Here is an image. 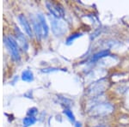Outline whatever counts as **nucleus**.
I'll return each mask as SVG.
<instances>
[{
    "mask_svg": "<svg viewBox=\"0 0 129 127\" xmlns=\"http://www.w3.org/2000/svg\"><path fill=\"white\" fill-rule=\"evenodd\" d=\"M114 110V107L109 103H99L97 105L91 107L89 111V115L93 117H99V116H104L111 113Z\"/></svg>",
    "mask_w": 129,
    "mask_h": 127,
    "instance_id": "obj_1",
    "label": "nucleus"
},
{
    "mask_svg": "<svg viewBox=\"0 0 129 127\" xmlns=\"http://www.w3.org/2000/svg\"><path fill=\"white\" fill-rule=\"evenodd\" d=\"M5 44L9 50L10 53L11 54V57L15 60H18L20 59V54L19 50H18L17 44H16V40L12 37H6L5 38Z\"/></svg>",
    "mask_w": 129,
    "mask_h": 127,
    "instance_id": "obj_2",
    "label": "nucleus"
},
{
    "mask_svg": "<svg viewBox=\"0 0 129 127\" xmlns=\"http://www.w3.org/2000/svg\"><path fill=\"white\" fill-rule=\"evenodd\" d=\"M52 30L56 36H61L67 31V25L64 21L59 19H53L51 22Z\"/></svg>",
    "mask_w": 129,
    "mask_h": 127,
    "instance_id": "obj_3",
    "label": "nucleus"
},
{
    "mask_svg": "<svg viewBox=\"0 0 129 127\" xmlns=\"http://www.w3.org/2000/svg\"><path fill=\"white\" fill-rule=\"evenodd\" d=\"M46 5L47 7V10L50 11V13L52 14L55 18L59 19L64 16V10L61 6H59L58 4L52 3V2H47Z\"/></svg>",
    "mask_w": 129,
    "mask_h": 127,
    "instance_id": "obj_4",
    "label": "nucleus"
},
{
    "mask_svg": "<svg viewBox=\"0 0 129 127\" xmlns=\"http://www.w3.org/2000/svg\"><path fill=\"white\" fill-rule=\"evenodd\" d=\"M18 20H19L21 25H22V28H23L25 33H26V34H28L29 37H32L33 36L32 29H31L30 25H29V23H28V21H27L26 18H25V16L23 15H20L19 16H18Z\"/></svg>",
    "mask_w": 129,
    "mask_h": 127,
    "instance_id": "obj_5",
    "label": "nucleus"
},
{
    "mask_svg": "<svg viewBox=\"0 0 129 127\" xmlns=\"http://www.w3.org/2000/svg\"><path fill=\"white\" fill-rule=\"evenodd\" d=\"M37 19H38V22H40L41 27L42 28L43 34H44L45 37H47V34H48V26H47V22H46L45 16L42 14H38L37 15Z\"/></svg>",
    "mask_w": 129,
    "mask_h": 127,
    "instance_id": "obj_6",
    "label": "nucleus"
},
{
    "mask_svg": "<svg viewBox=\"0 0 129 127\" xmlns=\"http://www.w3.org/2000/svg\"><path fill=\"white\" fill-rule=\"evenodd\" d=\"M16 36H17V39L20 42L21 46H22V49L23 50H27L28 49V42H27V39L24 37V35L22 34V33L18 29V28H16Z\"/></svg>",
    "mask_w": 129,
    "mask_h": 127,
    "instance_id": "obj_7",
    "label": "nucleus"
},
{
    "mask_svg": "<svg viewBox=\"0 0 129 127\" xmlns=\"http://www.w3.org/2000/svg\"><path fill=\"white\" fill-rule=\"evenodd\" d=\"M104 82H103L101 81L99 82H97L96 85H94V86H92V88L89 89V92H90L92 95H100V94H102L103 92V89H105V86L104 84H103Z\"/></svg>",
    "mask_w": 129,
    "mask_h": 127,
    "instance_id": "obj_8",
    "label": "nucleus"
},
{
    "mask_svg": "<svg viewBox=\"0 0 129 127\" xmlns=\"http://www.w3.org/2000/svg\"><path fill=\"white\" fill-rule=\"evenodd\" d=\"M32 22H33V25H34V30H35V33L36 34L37 38L40 39L42 35V28L41 27V24L39 22H37L35 18H32Z\"/></svg>",
    "mask_w": 129,
    "mask_h": 127,
    "instance_id": "obj_9",
    "label": "nucleus"
},
{
    "mask_svg": "<svg viewBox=\"0 0 129 127\" xmlns=\"http://www.w3.org/2000/svg\"><path fill=\"white\" fill-rule=\"evenodd\" d=\"M22 79L25 82H32L34 80V75L29 70H25L22 73Z\"/></svg>",
    "mask_w": 129,
    "mask_h": 127,
    "instance_id": "obj_10",
    "label": "nucleus"
},
{
    "mask_svg": "<svg viewBox=\"0 0 129 127\" xmlns=\"http://www.w3.org/2000/svg\"><path fill=\"white\" fill-rule=\"evenodd\" d=\"M108 55H109V50L101 51L100 53L95 54V55L93 56L92 60H93V61H96V60L102 59V58H104V57H106V56H108Z\"/></svg>",
    "mask_w": 129,
    "mask_h": 127,
    "instance_id": "obj_11",
    "label": "nucleus"
},
{
    "mask_svg": "<svg viewBox=\"0 0 129 127\" xmlns=\"http://www.w3.org/2000/svg\"><path fill=\"white\" fill-rule=\"evenodd\" d=\"M82 35H83L82 33H75V34H71L70 36L67 38V39H66V44H67V45H71L75 40V39L79 38V37H81Z\"/></svg>",
    "mask_w": 129,
    "mask_h": 127,
    "instance_id": "obj_12",
    "label": "nucleus"
},
{
    "mask_svg": "<svg viewBox=\"0 0 129 127\" xmlns=\"http://www.w3.org/2000/svg\"><path fill=\"white\" fill-rule=\"evenodd\" d=\"M36 119L34 118V117H27V118H24L23 120H22V123H23V126L24 127H28L32 124H34Z\"/></svg>",
    "mask_w": 129,
    "mask_h": 127,
    "instance_id": "obj_13",
    "label": "nucleus"
},
{
    "mask_svg": "<svg viewBox=\"0 0 129 127\" xmlns=\"http://www.w3.org/2000/svg\"><path fill=\"white\" fill-rule=\"evenodd\" d=\"M64 113L66 114V116H67V118H69L71 121L75 122V116H74V114L72 113V112L71 111L70 109H67V108H66V109H64Z\"/></svg>",
    "mask_w": 129,
    "mask_h": 127,
    "instance_id": "obj_14",
    "label": "nucleus"
},
{
    "mask_svg": "<svg viewBox=\"0 0 129 127\" xmlns=\"http://www.w3.org/2000/svg\"><path fill=\"white\" fill-rule=\"evenodd\" d=\"M37 113V109L35 107H33V108H30L28 112V115H31V117H34L35 114Z\"/></svg>",
    "mask_w": 129,
    "mask_h": 127,
    "instance_id": "obj_15",
    "label": "nucleus"
},
{
    "mask_svg": "<svg viewBox=\"0 0 129 127\" xmlns=\"http://www.w3.org/2000/svg\"><path fill=\"white\" fill-rule=\"evenodd\" d=\"M76 127H82V126H81V124H76Z\"/></svg>",
    "mask_w": 129,
    "mask_h": 127,
    "instance_id": "obj_16",
    "label": "nucleus"
},
{
    "mask_svg": "<svg viewBox=\"0 0 129 127\" xmlns=\"http://www.w3.org/2000/svg\"><path fill=\"white\" fill-rule=\"evenodd\" d=\"M96 127H106V126H96Z\"/></svg>",
    "mask_w": 129,
    "mask_h": 127,
    "instance_id": "obj_17",
    "label": "nucleus"
}]
</instances>
